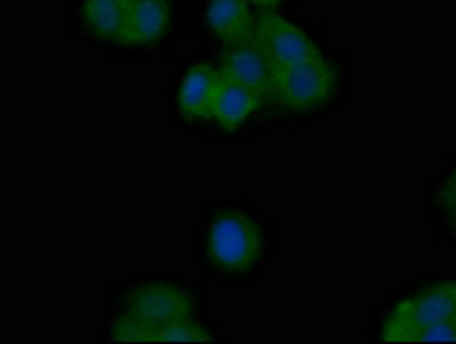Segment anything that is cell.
Returning a JSON list of instances; mask_svg holds the SVG:
<instances>
[{
    "instance_id": "1",
    "label": "cell",
    "mask_w": 456,
    "mask_h": 344,
    "mask_svg": "<svg viewBox=\"0 0 456 344\" xmlns=\"http://www.w3.org/2000/svg\"><path fill=\"white\" fill-rule=\"evenodd\" d=\"M188 296L170 285L140 287L129 299V315L113 328L115 340H161L167 324L188 317Z\"/></svg>"
},
{
    "instance_id": "2",
    "label": "cell",
    "mask_w": 456,
    "mask_h": 344,
    "mask_svg": "<svg viewBox=\"0 0 456 344\" xmlns=\"http://www.w3.org/2000/svg\"><path fill=\"white\" fill-rule=\"evenodd\" d=\"M452 317H456V283H443L392 307L381 338L383 342H413L419 331Z\"/></svg>"
},
{
    "instance_id": "3",
    "label": "cell",
    "mask_w": 456,
    "mask_h": 344,
    "mask_svg": "<svg viewBox=\"0 0 456 344\" xmlns=\"http://www.w3.org/2000/svg\"><path fill=\"white\" fill-rule=\"evenodd\" d=\"M207 255L223 271H246L259 255V234L241 214H225L211 225Z\"/></svg>"
},
{
    "instance_id": "4",
    "label": "cell",
    "mask_w": 456,
    "mask_h": 344,
    "mask_svg": "<svg viewBox=\"0 0 456 344\" xmlns=\"http://www.w3.org/2000/svg\"><path fill=\"white\" fill-rule=\"evenodd\" d=\"M330 70L322 60L305 62L298 67H287V70H273V83L271 90L275 97L294 111H312L319 108L330 94Z\"/></svg>"
},
{
    "instance_id": "5",
    "label": "cell",
    "mask_w": 456,
    "mask_h": 344,
    "mask_svg": "<svg viewBox=\"0 0 456 344\" xmlns=\"http://www.w3.org/2000/svg\"><path fill=\"white\" fill-rule=\"evenodd\" d=\"M259 49L271 60L273 70H287L319 60L314 44L285 19L266 14L259 21Z\"/></svg>"
},
{
    "instance_id": "6",
    "label": "cell",
    "mask_w": 456,
    "mask_h": 344,
    "mask_svg": "<svg viewBox=\"0 0 456 344\" xmlns=\"http://www.w3.org/2000/svg\"><path fill=\"white\" fill-rule=\"evenodd\" d=\"M223 74L232 81L241 83L255 97L271 90L273 83V65L262 49H255L246 42L232 44L223 58Z\"/></svg>"
},
{
    "instance_id": "7",
    "label": "cell",
    "mask_w": 456,
    "mask_h": 344,
    "mask_svg": "<svg viewBox=\"0 0 456 344\" xmlns=\"http://www.w3.org/2000/svg\"><path fill=\"white\" fill-rule=\"evenodd\" d=\"M170 10L167 0H129L126 19L119 33L124 44H150L166 33Z\"/></svg>"
},
{
    "instance_id": "8",
    "label": "cell",
    "mask_w": 456,
    "mask_h": 344,
    "mask_svg": "<svg viewBox=\"0 0 456 344\" xmlns=\"http://www.w3.org/2000/svg\"><path fill=\"white\" fill-rule=\"evenodd\" d=\"M255 99L257 97L246 86L220 74L214 97H211L209 118H214L223 127H237L250 115V111L255 108Z\"/></svg>"
},
{
    "instance_id": "9",
    "label": "cell",
    "mask_w": 456,
    "mask_h": 344,
    "mask_svg": "<svg viewBox=\"0 0 456 344\" xmlns=\"http://www.w3.org/2000/svg\"><path fill=\"white\" fill-rule=\"evenodd\" d=\"M216 83H218V74L211 67L198 65L188 70L177 92L179 113H183L186 118H207Z\"/></svg>"
},
{
    "instance_id": "10",
    "label": "cell",
    "mask_w": 456,
    "mask_h": 344,
    "mask_svg": "<svg viewBox=\"0 0 456 344\" xmlns=\"http://www.w3.org/2000/svg\"><path fill=\"white\" fill-rule=\"evenodd\" d=\"M207 23L225 42H246L250 28L246 0H211L207 7Z\"/></svg>"
},
{
    "instance_id": "11",
    "label": "cell",
    "mask_w": 456,
    "mask_h": 344,
    "mask_svg": "<svg viewBox=\"0 0 456 344\" xmlns=\"http://www.w3.org/2000/svg\"><path fill=\"white\" fill-rule=\"evenodd\" d=\"M129 0H83L81 19L99 37L119 39Z\"/></svg>"
},
{
    "instance_id": "12",
    "label": "cell",
    "mask_w": 456,
    "mask_h": 344,
    "mask_svg": "<svg viewBox=\"0 0 456 344\" xmlns=\"http://www.w3.org/2000/svg\"><path fill=\"white\" fill-rule=\"evenodd\" d=\"M163 342H195V340H209L198 324L191 322V317L177 319V322L167 324L163 331Z\"/></svg>"
},
{
    "instance_id": "13",
    "label": "cell",
    "mask_w": 456,
    "mask_h": 344,
    "mask_svg": "<svg viewBox=\"0 0 456 344\" xmlns=\"http://www.w3.org/2000/svg\"><path fill=\"white\" fill-rule=\"evenodd\" d=\"M438 340H456V317L445 319V322H438L434 326L424 328L413 338V342H438Z\"/></svg>"
},
{
    "instance_id": "14",
    "label": "cell",
    "mask_w": 456,
    "mask_h": 344,
    "mask_svg": "<svg viewBox=\"0 0 456 344\" xmlns=\"http://www.w3.org/2000/svg\"><path fill=\"white\" fill-rule=\"evenodd\" d=\"M436 202H438L440 209H445V211L452 209V207H456V168L450 177L443 182V186H440L438 195H436Z\"/></svg>"
},
{
    "instance_id": "15",
    "label": "cell",
    "mask_w": 456,
    "mask_h": 344,
    "mask_svg": "<svg viewBox=\"0 0 456 344\" xmlns=\"http://www.w3.org/2000/svg\"><path fill=\"white\" fill-rule=\"evenodd\" d=\"M447 214H450V221H452V225H454V230H456V207L447 209Z\"/></svg>"
},
{
    "instance_id": "16",
    "label": "cell",
    "mask_w": 456,
    "mask_h": 344,
    "mask_svg": "<svg viewBox=\"0 0 456 344\" xmlns=\"http://www.w3.org/2000/svg\"><path fill=\"white\" fill-rule=\"evenodd\" d=\"M257 3H262V5H266V3H275V0H257Z\"/></svg>"
}]
</instances>
